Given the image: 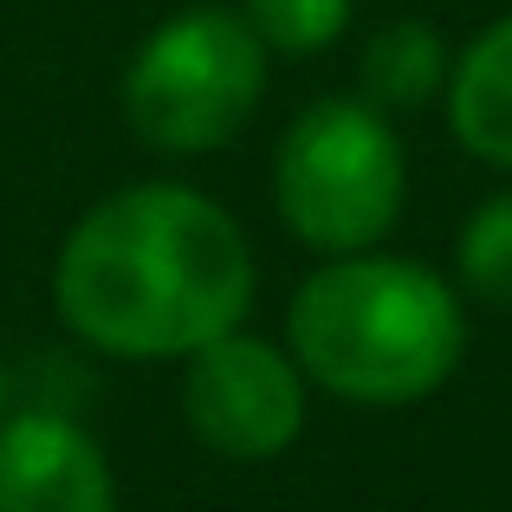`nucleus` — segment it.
I'll return each mask as SVG.
<instances>
[{"mask_svg": "<svg viewBox=\"0 0 512 512\" xmlns=\"http://www.w3.org/2000/svg\"><path fill=\"white\" fill-rule=\"evenodd\" d=\"M253 286L240 221L182 182H130L91 201L52 260L65 331L124 363H175L240 331Z\"/></svg>", "mask_w": 512, "mask_h": 512, "instance_id": "obj_1", "label": "nucleus"}, {"mask_svg": "<svg viewBox=\"0 0 512 512\" xmlns=\"http://www.w3.org/2000/svg\"><path fill=\"white\" fill-rule=\"evenodd\" d=\"M286 350L305 383L357 409H409L435 396L467 350L454 286L402 253H338L286 305Z\"/></svg>", "mask_w": 512, "mask_h": 512, "instance_id": "obj_2", "label": "nucleus"}, {"mask_svg": "<svg viewBox=\"0 0 512 512\" xmlns=\"http://www.w3.org/2000/svg\"><path fill=\"white\" fill-rule=\"evenodd\" d=\"M273 52L253 39L240 7L169 13L124 65V124L156 156H214L247 130Z\"/></svg>", "mask_w": 512, "mask_h": 512, "instance_id": "obj_3", "label": "nucleus"}, {"mask_svg": "<svg viewBox=\"0 0 512 512\" xmlns=\"http://www.w3.org/2000/svg\"><path fill=\"white\" fill-rule=\"evenodd\" d=\"M409 163L389 130V111L370 98H318L286 124L273 156V208L299 247L370 253L396 227Z\"/></svg>", "mask_w": 512, "mask_h": 512, "instance_id": "obj_4", "label": "nucleus"}, {"mask_svg": "<svg viewBox=\"0 0 512 512\" xmlns=\"http://www.w3.org/2000/svg\"><path fill=\"white\" fill-rule=\"evenodd\" d=\"M182 422L221 461H279L305 435V370L292 350L227 331L182 357Z\"/></svg>", "mask_w": 512, "mask_h": 512, "instance_id": "obj_5", "label": "nucleus"}, {"mask_svg": "<svg viewBox=\"0 0 512 512\" xmlns=\"http://www.w3.org/2000/svg\"><path fill=\"white\" fill-rule=\"evenodd\" d=\"M0 512H117V474L65 409L0 415Z\"/></svg>", "mask_w": 512, "mask_h": 512, "instance_id": "obj_6", "label": "nucleus"}, {"mask_svg": "<svg viewBox=\"0 0 512 512\" xmlns=\"http://www.w3.org/2000/svg\"><path fill=\"white\" fill-rule=\"evenodd\" d=\"M448 130L474 163L512 169V13L480 26L448 65Z\"/></svg>", "mask_w": 512, "mask_h": 512, "instance_id": "obj_7", "label": "nucleus"}, {"mask_svg": "<svg viewBox=\"0 0 512 512\" xmlns=\"http://www.w3.org/2000/svg\"><path fill=\"white\" fill-rule=\"evenodd\" d=\"M448 39L428 20H396L383 33H370L357 65V85L376 111H422L448 91Z\"/></svg>", "mask_w": 512, "mask_h": 512, "instance_id": "obj_8", "label": "nucleus"}, {"mask_svg": "<svg viewBox=\"0 0 512 512\" xmlns=\"http://www.w3.org/2000/svg\"><path fill=\"white\" fill-rule=\"evenodd\" d=\"M454 266H461V286L480 305H500L512 312V188L487 195L467 214L461 240H454Z\"/></svg>", "mask_w": 512, "mask_h": 512, "instance_id": "obj_9", "label": "nucleus"}, {"mask_svg": "<svg viewBox=\"0 0 512 512\" xmlns=\"http://www.w3.org/2000/svg\"><path fill=\"white\" fill-rule=\"evenodd\" d=\"M240 20L279 59H318L344 39L350 0H240Z\"/></svg>", "mask_w": 512, "mask_h": 512, "instance_id": "obj_10", "label": "nucleus"}, {"mask_svg": "<svg viewBox=\"0 0 512 512\" xmlns=\"http://www.w3.org/2000/svg\"><path fill=\"white\" fill-rule=\"evenodd\" d=\"M0 415H7V370H0Z\"/></svg>", "mask_w": 512, "mask_h": 512, "instance_id": "obj_11", "label": "nucleus"}]
</instances>
